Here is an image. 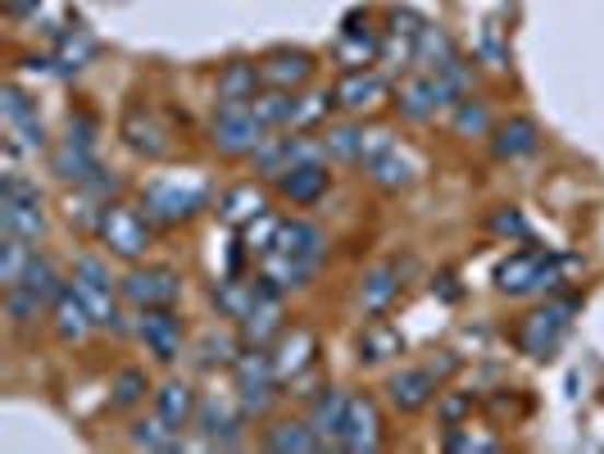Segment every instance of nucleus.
Here are the masks:
<instances>
[{"label": "nucleus", "mask_w": 604, "mask_h": 454, "mask_svg": "<svg viewBox=\"0 0 604 454\" xmlns=\"http://www.w3.org/2000/svg\"><path fill=\"white\" fill-rule=\"evenodd\" d=\"M69 287L86 300V310H92L96 327H109V331H124V327H128V323H124V310H118V300H114L109 268H105L101 259L82 255V259L73 264V278H69Z\"/></svg>", "instance_id": "5"}, {"label": "nucleus", "mask_w": 604, "mask_h": 454, "mask_svg": "<svg viewBox=\"0 0 604 454\" xmlns=\"http://www.w3.org/2000/svg\"><path fill=\"white\" fill-rule=\"evenodd\" d=\"M323 145H327V160H350V164H359V155H364V128L337 124V128H327Z\"/></svg>", "instance_id": "41"}, {"label": "nucleus", "mask_w": 604, "mask_h": 454, "mask_svg": "<svg viewBox=\"0 0 604 454\" xmlns=\"http://www.w3.org/2000/svg\"><path fill=\"white\" fill-rule=\"evenodd\" d=\"M278 223L282 219H274V214H259L255 223H246V228H241V232H246V246L255 255H268V251H274V241H278Z\"/></svg>", "instance_id": "46"}, {"label": "nucleus", "mask_w": 604, "mask_h": 454, "mask_svg": "<svg viewBox=\"0 0 604 454\" xmlns=\"http://www.w3.org/2000/svg\"><path fill=\"white\" fill-rule=\"evenodd\" d=\"M386 396L400 414H418L428 409L437 396V369H400L396 377L386 382Z\"/></svg>", "instance_id": "15"}, {"label": "nucleus", "mask_w": 604, "mask_h": 454, "mask_svg": "<svg viewBox=\"0 0 604 454\" xmlns=\"http://www.w3.org/2000/svg\"><path fill=\"white\" fill-rule=\"evenodd\" d=\"M346 409H350V396H341V391L323 386V396H314V405H310V428H314L323 441H337L341 428H346Z\"/></svg>", "instance_id": "26"}, {"label": "nucleus", "mask_w": 604, "mask_h": 454, "mask_svg": "<svg viewBox=\"0 0 604 454\" xmlns=\"http://www.w3.org/2000/svg\"><path fill=\"white\" fill-rule=\"evenodd\" d=\"M96 232L105 241V251L118 259H141L150 251V223L132 205H105L96 219Z\"/></svg>", "instance_id": "6"}, {"label": "nucleus", "mask_w": 604, "mask_h": 454, "mask_svg": "<svg viewBox=\"0 0 604 454\" xmlns=\"http://www.w3.org/2000/svg\"><path fill=\"white\" fill-rule=\"evenodd\" d=\"M536 145H541V132L532 118H509V124L496 128L491 137V150L500 160H523V155H536Z\"/></svg>", "instance_id": "25"}, {"label": "nucleus", "mask_w": 604, "mask_h": 454, "mask_svg": "<svg viewBox=\"0 0 604 454\" xmlns=\"http://www.w3.org/2000/svg\"><path fill=\"white\" fill-rule=\"evenodd\" d=\"M323 246H327V236H323L314 223H305V219H282V223H278V241H274V251L318 264V259H323Z\"/></svg>", "instance_id": "22"}, {"label": "nucleus", "mask_w": 604, "mask_h": 454, "mask_svg": "<svg viewBox=\"0 0 604 454\" xmlns=\"http://www.w3.org/2000/svg\"><path fill=\"white\" fill-rule=\"evenodd\" d=\"M264 445L274 450V454H314V450H327V441L310 428V418L305 422H278V428H268Z\"/></svg>", "instance_id": "27"}, {"label": "nucleus", "mask_w": 604, "mask_h": 454, "mask_svg": "<svg viewBox=\"0 0 604 454\" xmlns=\"http://www.w3.org/2000/svg\"><path fill=\"white\" fill-rule=\"evenodd\" d=\"M200 363L205 369H214V363H236V341L223 337V331H209L200 341Z\"/></svg>", "instance_id": "47"}, {"label": "nucleus", "mask_w": 604, "mask_h": 454, "mask_svg": "<svg viewBox=\"0 0 604 454\" xmlns=\"http://www.w3.org/2000/svg\"><path fill=\"white\" fill-rule=\"evenodd\" d=\"M400 350H405L400 331H396V327H386V323H369V327H364V337H359V359H369V363L396 359Z\"/></svg>", "instance_id": "37"}, {"label": "nucleus", "mask_w": 604, "mask_h": 454, "mask_svg": "<svg viewBox=\"0 0 604 454\" xmlns=\"http://www.w3.org/2000/svg\"><path fill=\"white\" fill-rule=\"evenodd\" d=\"M564 268L568 264L555 259L550 251H519L496 268V287L504 295H546L564 282Z\"/></svg>", "instance_id": "1"}, {"label": "nucleus", "mask_w": 604, "mask_h": 454, "mask_svg": "<svg viewBox=\"0 0 604 454\" xmlns=\"http://www.w3.org/2000/svg\"><path fill=\"white\" fill-rule=\"evenodd\" d=\"M259 295H264V282H219L214 287V305L223 318L241 323L255 305H259Z\"/></svg>", "instance_id": "34"}, {"label": "nucleus", "mask_w": 604, "mask_h": 454, "mask_svg": "<svg viewBox=\"0 0 604 454\" xmlns=\"http://www.w3.org/2000/svg\"><path fill=\"white\" fill-rule=\"evenodd\" d=\"M0 105H5V124H23V118H37V109L27 105V96H23L19 86H5V101H0Z\"/></svg>", "instance_id": "50"}, {"label": "nucleus", "mask_w": 604, "mask_h": 454, "mask_svg": "<svg viewBox=\"0 0 604 454\" xmlns=\"http://www.w3.org/2000/svg\"><path fill=\"white\" fill-rule=\"evenodd\" d=\"M118 291H124L128 305L137 310H173L177 291H183V278H177L173 268L155 264V268H132L124 282H118Z\"/></svg>", "instance_id": "8"}, {"label": "nucleus", "mask_w": 604, "mask_h": 454, "mask_svg": "<svg viewBox=\"0 0 604 454\" xmlns=\"http://www.w3.org/2000/svg\"><path fill=\"white\" fill-rule=\"evenodd\" d=\"M27 259H33V241H23V236H10V232H5V241H0V282H5V287H19Z\"/></svg>", "instance_id": "40"}, {"label": "nucleus", "mask_w": 604, "mask_h": 454, "mask_svg": "<svg viewBox=\"0 0 604 454\" xmlns=\"http://www.w3.org/2000/svg\"><path fill=\"white\" fill-rule=\"evenodd\" d=\"M382 78L378 73H369V69H350L346 78H341V86H337V101L346 105V109H373L378 101H382Z\"/></svg>", "instance_id": "32"}, {"label": "nucleus", "mask_w": 604, "mask_h": 454, "mask_svg": "<svg viewBox=\"0 0 604 454\" xmlns=\"http://www.w3.org/2000/svg\"><path fill=\"white\" fill-rule=\"evenodd\" d=\"M268 137V124L255 114L251 101H219L214 118H209V141H214L223 155H255Z\"/></svg>", "instance_id": "2"}, {"label": "nucleus", "mask_w": 604, "mask_h": 454, "mask_svg": "<svg viewBox=\"0 0 604 454\" xmlns=\"http://www.w3.org/2000/svg\"><path fill=\"white\" fill-rule=\"evenodd\" d=\"M455 46H450V37L441 33V27H422V33L414 37V65L422 73H445L450 65H455Z\"/></svg>", "instance_id": "28"}, {"label": "nucleus", "mask_w": 604, "mask_h": 454, "mask_svg": "<svg viewBox=\"0 0 604 454\" xmlns=\"http://www.w3.org/2000/svg\"><path fill=\"white\" fill-rule=\"evenodd\" d=\"M86 55H92V37H82L78 33V42L73 37H65V46H59V69H82L86 65Z\"/></svg>", "instance_id": "49"}, {"label": "nucleus", "mask_w": 604, "mask_h": 454, "mask_svg": "<svg viewBox=\"0 0 604 454\" xmlns=\"http://www.w3.org/2000/svg\"><path fill=\"white\" fill-rule=\"evenodd\" d=\"M241 327V341L255 346V350H268V341H278L282 337V305H278V291H268L259 295V305L236 323Z\"/></svg>", "instance_id": "18"}, {"label": "nucleus", "mask_w": 604, "mask_h": 454, "mask_svg": "<svg viewBox=\"0 0 604 454\" xmlns=\"http://www.w3.org/2000/svg\"><path fill=\"white\" fill-rule=\"evenodd\" d=\"M437 414H441L445 428H464V418L473 414V396H464V391H450V396H441Z\"/></svg>", "instance_id": "48"}, {"label": "nucleus", "mask_w": 604, "mask_h": 454, "mask_svg": "<svg viewBox=\"0 0 604 454\" xmlns=\"http://www.w3.org/2000/svg\"><path fill=\"white\" fill-rule=\"evenodd\" d=\"M491 232H500V236H527V223H523L519 209H500V214L491 219Z\"/></svg>", "instance_id": "52"}, {"label": "nucleus", "mask_w": 604, "mask_h": 454, "mask_svg": "<svg viewBox=\"0 0 604 454\" xmlns=\"http://www.w3.org/2000/svg\"><path fill=\"white\" fill-rule=\"evenodd\" d=\"M0 232L23 236V241H42L46 236V214H42V196L23 173L0 177Z\"/></svg>", "instance_id": "3"}, {"label": "nucleus", "mask_w": 604, "mask_h": 454, "mask_svg": "<svg viewBox=\"0 0 604 454\" xmlns=\"http://www.w3.org/2000/svg\"><path fill=\"white\" fill-rule=\"evenodd\" d=\"M124 137H128V145L137 150V155H150V160H160V155H169V132L155 124V114L150 109H128V118H124Z\"/></svg>", "instance_id": "23"}, {"label": "nucleus", "mask_w": 604, "mask_h": 454, "mask_svg": "<svg viewBox=\"0 0 604 454\" xmlns=\"http://www.w3.org/2000/svg\"><path fill=\"white\" fill-rule=\"evenodd\" d=\"M205 196L209 191L200 182H191V187H183V182H150L141 196V209H146V219H155V223H183L196 209H205Z\"/></svg>", "instance_id": "7"}, {"label": "nucleus", "mask_w": 604, "mask_h": 454, "mask_svg": "<svg viewBox=\"0 0 604 454\" xmlns=\"http://www.w3.org/2000/svg\"><path fill=\"white\" fill-rule=\"evenodd\" d=\"M19 287H27L33 295H42L46 305H55L59 300V291H65L69 282L59 278V268H55V259L50 255H42V251H33V259H27V268H23V278H19Z\"/></svg>", "instance_id": "31"}, {"label": "nucleus", "mask_w": 604, "mask_h": 454, "mask_svg": "<svg viewBox=\"0 0 604 454\" xmlns=\"http://www.w3.org/2000/svg\"><path fill=\"white\" fill-rule=\"evenodd\" d=\"M109 391H114L109 400H114L118 409H132V405L146 400V391H150V386H146V373H141V369H118V377H114Z\"/></svg>", "instance_id": "43"}, {"label": "nucleus", "mask_w": 604, "mask_h": 454, "mask_svg": "<svg viewBox=\"0 0 604 454\" xmlns=\"http://www.w3.org/2000/svg\"><path fill=\"white\" fill-rule=\"evenodd\" d=\"M101 164H96V155H92V145L86 141H78V137H65L55 150H50V173L59 177V182H73V187H82L86 177H92Z\"/></svg>", "instance_id": "21"}, {"label": "nucleus", "mask_w": 604, "mask_h": 454, "mask_svg": "<svg viewBox=\"0 0 604 454\" xmlns=\"http://www.w3.org/2000/svg\"><path fill=\"white\" fill-rule=\"evenodd\" d=\"M232 373H236V405L246 409V418H264L268 409H274L278 400V373H274V354L268 350H246L236 363H232Z\"/></svg>", "instance_id": "4"}, {"label": "nucleus", "mask_w": 604, "mask_h": 454, "mask_svg": "<svg viewBox=\"0 0 604 454\" xmlns=\"http://www.w3.org/2000/svg\"><path fill=\"white\" fill-rule=\"evenodd\" d=\"M445 450H500V441L496 436H468V432H460V428H450V436H445Z\"/></svg>", "instance_id": "51"}, {"label": "nucleus", "mask_w": 604, "mask_h": 454, "mask_svg": "<svg viewBox=\"0 0 604 454\" xmlns=\"http://www.w3.org/2000/svg\"><path fill=\"white\" fill-rule=\"evenodd\" d=\"M259 78L264 86H282V91H295L314 78V59L305 50H268L259 59Z\"/></svg>", "instance_id": "17"}, {"label": "nucleus", "mask_w": 604, "mask_h": 454, "mask_svg": "<svg viewBox=\"0 0 604 454\" xmlns=\"http://www.w3.org/2000/svg\"><path fill=\"white\" fill-rule=\"evenodd\" d=\"M5 314H10V323H14L19 331H27V327H37V323H42L46 300L33 295L27 287H5Z\"/></svg>", "instance_id": "38"}, {"label": "nucleus", "mask_w": 604, "mask_h": 454, "mask_svg": "<svg viewBox=\"0 0 604 454\" xmlns=\"http://www.w3.org/2000/svg\"><path fill=\"white\" fill-rule=\"evenodd\" d=\"M219 214H223L232 228H246V223H255L259 214H268V200H264V191L255 187V182H241V187H232V191L223 196Z\"/></svg>", "instance_id": "30"}, {"label": "nucleus", "mask_w": 604, "mask_h": 454, "mask_svg": "<svg viewBox=\"0 0 604 454\" xmlns=\"http://www.w3.org/2000/svg\"><path fill=\"white\" fill-rule=\"evenodd\" d=\"M364 173L378 182L382 191H400V187H409V182H414V164H409V155H400L396 145H386L382 155L364 160Z\"/></svg>", "instance_id": "29"}, {"label": "nucleus", "mask_w": 604, "mask_h": 454, "mask_svg": "<svg viewBox=\"0 0 604 454\" xmlns=\"http://www.w3.org/2000/svg\"><path fill=\"white\" fill-rule=\"evenodd\" d=\"M318 264H310V259H295V255H282V251H268V255H259V282L268 287V291H295V287H305L310 282V272H314Z\"/></svg>", "instance_id": "20"}, {"label": "nucleus", "mask_w": 604, "mask_h": 454, "mask_svg": "<svg viewBox=\"0 0 604 454\" xmlns=\"http://www.w3.org/2000/svg\"><path fill=\"white\" fill-rule=\"evenodd\" d=\"M259 69L246 65V59H236V65H228L219 73V101H255L259 96Z\"/></svg>", "instance_id": "36"}, {"label": "nucleus", "mask_w": 604, "mask_h": 454, "mask_svg": "<svg viewBox=\"0 0 604 454\" xmlns=\"http://www.w3.org/2000/svg\"><path fill=\"white\" fill-rule=\"evenodd\" d=\"M327 109H332V96H327V91H310V96H295L291 132H305V128H314L318 118H327Z\"/></svg>", "instance_id": "44"}, {"label": "nucleus", "mask_w": 604, "mask_h": 454, "mask_svg": "<svg viewBox=\"0 0 604 454\" xmlns=\"http://www.w3.org/2000/svg\"><path fill=\"white\" fill-rule=\"evenodd\" d=\"M327 187H332L327 164H295L278 177V196L291 200V205H314V200L327 196Z\"/></svg>", "instance_id": "19"}, {"label": "nucleus", "mask_w": 604, "mask_h": 454, "mask_svg": "<svg viewBox=\"0 0 604 454\" xmlns=\"http://www.w3.org/2000/svg\"><path fill=\"white\" fill-rule=\"evenodd\" d=\"M337 445L350 450V454H373L382 445V418H378V405L369 396H350L346 428H341Z\"/></svg>", "instance_id": "11"}, {"label": "nucleus", "mask_w": 604, "mask_h": 454, "mask_svg": "<svg viewBox=\"0 0 604 454\" xmlns=\"http://www.w3.org/2000/svg\"><path fill=\"white\" fill-rule=\"evenodd\" d=\"M50 327H55V337L65 346H82L96 331V318H92V310H86V300L73 287H65L59 300L50 305Z\"/></svg>", "instance_id": "13"}, {"label": "nucleus", "mask_w": 604, "mask_h": 454, "mask_svg": "<svg viewBox=\"0 0 604 454\" xmlns=\"http://www.w3.org/2000/svg\"><path fill=\"white\" fill-rule=\"evenodd\" d=\"M251 105H255V114L264 118L268 128H291V114H295V96H291V91L268 86V91H259Z\"/></svg>", "instance_id": "39"}, {"label": "nucleus", "mask_w": 604, "mask_h": 454, "mask_svg": "<svg viewBox=\"0 0 604 454\" xmlns=\"http://www.w3.org/2000/svg\"><path fill=\"white\" fill-rule=\"evenodd\" d=\"M155 409L169 418V422H191L196 418V409H200V400H196V391L187 386V382H164L160 391H155Z\"/></svg>", "instance_id": "35"}, {"label": "nucleus", "mask_w": 604, "mask_h": 454, "mask_svg": "<svg viewBox=\"0 0 604 454\" xmlns=\"http://www.w3.org/2000/svg\"><path fill=\"white\" fill-rule=\"evenodd\" d=\"M132 331H137L141 346L155 354L160 363H173L177 354H183V323H177L173 310H141V318H137Z\"/></svg>", "instance_id": "10"}, {"label": "nucleus", "mask_w": 604, "mask_h": 454, "mask_svg": "<svg viewBox=\"0 0 604 454\" xmlns=\"http://www.w3.org/2000/svg\"><path fill=\"white\" fill-rule=\"evenodd\" d=\"M568 314H572V305H546V310H536V314H527V323H523V350L527 354H536V359H546L555 346H559V337H564V327H568Z\"/></svg>", "instance_id": "14"}, {"label": "nucleus", "mask_w": 604, "mask_h": 454, "mask_svg": "<svg viewBox=\"0 0 604 454\" xmlns=\"http://www.w3.org/2000/svg\"><path fill=\"white\" fill-rule=\"evenodd\" d=\"M241 422H246V409H232L228 400L209 396L196 409V428L205 445H219V450H236L241 445Z\"/></svg>", "instance_id": "9"}, {"label": "nucleus", "mask_w": 604, "mask_h": 454, "mask_svg": "<svg viewBox=\"0 0 604 454\" xmlns=\"http://www.w3.org/2000/svg\"><path fill=\"white\" fill-rule=\"evenodd\" d=\"M373 50H378V42H373L369 33H359V27H346V33H341V46H337L341 65H350V69L369 65V59H373Z\"/></svg>", "instance_id": "45"}, {"label": "nucleus", "mask_w": 604, "mask_h": 454, "mask_svg": "<svg viewBox=\"0 0 604 454\" xmlns=\"http://www.w3.org/2000/svg\"><path fill=\"white\" fill-rule=\"evenodd\" d=\"M132 445L137 450H183V436H177V422H169L160 409L150 418H137L132 422Z\"/></svg>", "instance_id": "33"}, {"label": "nucleus", "mask_w": 604, "mask_h": 454, "mask_svg": "<svg viewBox=\"0 0 604 454\" xmlns=\"http://www.w3.org/2000/svg\"><path fill=\"white\" fill-rule=\"evenodd\" d=\"M396 105H400L405 118H432L441 105H455V96H450V86L441 82V73H418V78L400 82Z\"/></svg>", "instance_id": "12"}, {"label": "nucleus", "mask_w": 604, "mask_h": 454, "mask_svg": "<svg viewBox=\"0 0 604 454\" xmlns=\"http://www.w3.org/2000/svg\"><path fill=\"white\" fill-rule=\"evenodd\" d=\"M314 331L310 327H282V337H278V346H274V373H278V382H295L300 373L314 363Z\"/></svg>", "instance_id": "16"}, {"label": "nucleus", "mask_w": 604, "mask_h": 454, "mask_svg": "<svg viewBox=\"0 0 604 454\" xmlns=\"http://www.w3.org/2000/svg\"><path fill=\"white\" fill-rule=\"evenodd\" d=\"M396 295H400L396 264H378V268L364 272V282H359V305H364V314H382Z\"/></svg>", "instance_id": "24"}, {"label": "nucleus", "mask_w": 604, "mask_h": 454, "mask_svg": "<svg viewBox=\"0 0 604 454\" xmlns=\"http://www.w3.org/2000/svg\"><path fill=\"white\" fill-rule=\"evenodd\" d=\"M450 124H455L460 137H487V132H491V114H487V105H481V101L464 96V101L455 105V118H450Z\"/></svg>", "instance_id": "42"}, {"label": "nucleus", "mask_w": 604, "mask_h": 454, "mask_svg": "<svg viewBox=\"0 0 604 454\" xmlns=\"http://www.w3.org/2000/svg\"><path fill=\"white\" fill-rule=\"evenodd\" d=\"M33 5H37V0H5V10H10L14 19H19V14H27V10H33Z\"/></svg>", "instance_id": "53"}]
</instances>
